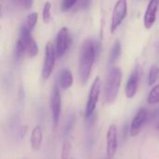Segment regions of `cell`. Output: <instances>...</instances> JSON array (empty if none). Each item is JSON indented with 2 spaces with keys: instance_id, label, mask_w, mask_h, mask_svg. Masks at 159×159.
I'll return each mask as SVG.
<instances>
[{
  "instance_id": "cell-1",
  "label": "cell",
  "mask_w": 159,
  "mask_h": 159,
  "mask_svg": "<svg viewBox=\"0 0 159 159\" xmlns=\"http://www.w3.org/2000/svg\"><path fill=\"white\" fill-rule=\"evenodd\" d=\"M97 52L98 48L96 47V44L92 40H85L80 47L78 72L80 81L83 85H85L88 82L90 76V73L95 61Z\"/></svg>"
},
{
  "instance_id": "cell-2",
  "label": "cell",
  "mask_w": 159,
  "mask_h": 159,
  "mask_svg": "<svg viewBox=\"0 0 159 159\" xmlns=\"http://www.w3.org/2000/svg\"><path fill=\"white\" fill-rule=\"evenodd\" d=\"M121 81H122L121 69L118 67H112L107 75L105 85H104L103 101L105 103L111 104L116 101L118 95Z\"/></svg>"
},
{
  "instance_id": "cell-3",
  "label": "cell",
  "mask_w": 159,
  "mask_h": 159,
  "mask_svg": "<svg viewBox=\"0 0 159 159\" xmlns=\"http://www.w3.org/2000/svg\"><path fill=\"white\" fill-rule=\"evenodd\" d=\"M49 107H50L51 117H52V128L54 131H56L61 116V96L59 88L57 86H54L51 90L50 99H49Z\"/></svg>"
},
{
  "instance_id": "cell-4",
  "label": "cell",
  "mask_w": 159,
  "mask_h": 159,
  "mask_svg": "<svg viewBox=\"0 0 159 159\" xmlns=\"http://www.w3.org/2000/svg\"><path fill=\"white\" fill-rule=\"evenodd\" d=\"M101 88H102V81H101V78L97 76L91 85V88L88 96V101H87V105H86V110H85V116L87 118L91 117L95 112V109L97 107V103L99 101L100 93H101Z\"/></svg>"
},
{
  "instance_id": "cell-5",
  "label": "cell",
  "mask_w": 159,
  "mask_h": 159,
  "mask_svg": "<svg viewBox=\"0 0 159 159\" xmlns=\"http://www.w3.org/2000/svg\"><path fill=\"white\" fill-rule=\"evenodd\" d=\"M56 48L51 42H48L46 45V52H45V60L43 63V68H42V77L44 80H47L49 78L51 75L54 66H55V61H56Z\"/></svg>"
},
{
  "instance_id": "cell-6",
  "label": "cell",
  "mask_w": 159,
  "mask_h": 159,
  "mask_svg": "<svg viewBox=\"0 0 159 159\" xmlns=\"http://www.w3.org/2000/svg\"><path fill=\"white\" fill-rule=\"evenodd\" d=\"M128 13V2L127 0H117L115 5L112 20H111V33L114 34L116 30L121 25L122 21L126 18Z\"/></svg>"
},
{
  "instance_id": "cell-7",
  "label": "cell",
  "mask_w": 159,
  "mask_h": 159,
  "mask_svg": "<svg viewBox=\"0 0 159 159\" xmlns=\"http://www.w3.org/2000/svg\"><path fill=\"white\" fill-rule=\"evenodd\" d=\"M72 44V37L70 34V32L68 30V28L66 27H62L58 34H57V38H56V53H57V57L61 58L62 57L67 50L69 49V48L71 47Z\"/></svg>"
},
{
  "instance_id": "cell-8",
  "label": "cell",
  "mask_w": 159,
  "mask_h": 159,
  "mask_svg": "<svg viewBox=\"0 0 159 159\" xmlns=\"http://www.w3.org/2000/svg\"><path fill=\"white\" fill-rule=\"evenodd\" d=\"M24 45L26 54L30 57H34L38 53V46L34 40L31 30H29L25 25L20 28V38H19Z\"/></svg>"
},
{
  "instance_id": "cell-9",
  "label": "cell",
  "mask_w": 159,
  "mask_h": 159,
  "mask_svg": "<svg viewBox=\"0 0 159 159\" xmlns=\"http://www.w3.org/2000/svg\"><path fill=\"white\" fill-rule=\"evenodd\" d=\"M118 148L117 128L115 124L109 126L106 135V153L109 158H113Z\"/></svg>"
},
{
  "instance_id": "cell-10",
  "label": "cell",
  "mask_w": 159,
  "mask_h": 159,
  "mask_svg": "<svg viewBox=\"0 0 159 159\" xmlns=\"http://www.w3.org/2000/svg\"><path fill=\"white\" fill-rule=\"evenodd\" d=\"M149 114L148 111L145 108H141L137 114L135 115V116L133 117L131 124H130V136L131 137H136L140 134L142 128L143 127L144 123L146 122V120L148 119Z\"/></svg>"
},
{
  "instance_id": "cell-11",
  "label": "cell",
  "mask_w": 159,
  "mask_h": 159,
  "mask_svg": "<svg viewBox=\"0 0 159 159\" xmlns=\"http://www.w3.org/2000/svg\"><path fill=\"white\" fill-rule=\"evenodd\" d=\"M139 81H140V69L137 66L133 72L131 73V75H129V78L127 82L126 85V89H125V93L127 98L129 99H132L138 90V87H139Z\"/></svg>"
},
{
  "instance_id": "cell-12",
  "label": "cell",
  "mask_w": 159,
  "mask_h": 159,
  "mask_svg": "<svg viewBox=\"0 0 159 159\" xmlns=\"http://www.w3.org/2000/svg\"><path fill=\"white\" fill-rule=\"evenodd\" d=\"M159 0H150L144 14V27L146 29H151L157 20V14L158 10Z\"/></svg>"
},
{
  "instance_id": "cell-13",
  "label": "cell",
  "mask_w": 159,
  "mask_h": 159,
  "mask_svg": "<svg viewBox=\"0 0 159 159\" xmlns=\"http://www.w3.org/2000/svg\"><path fill=\"white\" fill-rule=\"evenodd\" d=\"M31 146L34 151H38L43 142V129L40 126H35L31 133Z\"/></svg>"
},
{
  "instance_id": "cell-14",
  "label": "cell",
  "mask_w": 159,
  "mask_h": 159,
  "mask_svg": "<svg viewBox=\"0 0 159 159\" xmlns=\"http://www.w3.org/2000/svg\"><path fill=\"white\" fill-rule=\"evenodd\" d=\"M73 75L68 69H64L61 71L59 76V84L62 89H68L73 85Z\"/></svg>"
},
{
  "instance_id": "cell-15",
  "label": "cell",
  "mask_w": 159,
  "mask_h": 159,
  "mask_svg": "<svg viewBox=\"0 0 159 159\" xmlns=\"http://www.w3.org/2000/svg\"><path fill=\"white\" fill-rule=\"evenodd\" d=\"M121 54V42L119 40H116V43L114 44V47L112 48L111 54H110V63L115 62Z\"/></svg>"
},
{
  "instance_id": "cell-16",
  "label": "cell",
  "mask_w": 159,
  "mask_h": 159,
  "mask_svg": "<svg viewBox=\"0 0 159 159\" xmlns=\"http://www.w3.org/2000/svg\"><path fill=\"white\" fill-rule=\"evenodd\" d=\"M147 102L149 104H157V103H159V85L155 86L151 89V91L147 97Z\"/></svg>"
},
{
  "instance_id": "cell-17",
  "label": "cell",
  "mask_w": 159,
  "mask_h": 159,
  "mask_svg": "<svg viewBox=\"0 0 159 159\" xmlns=\"http://www.w3.org/2000/svg\"><path fill=\"white\" fill-rule=\"evenodd\" d=\"M159 76V67L157 65H153L150 69L149 72V76H148V83L150 86L155 85L157 80L158 79Z\"/></svg>"
},
{
  "instance_id": "cell-18",
  "label": "cell",
  "mask_w": 159,
  "mask_h": 159,
  "mask_svg": "<svg viewBox=\"0 0 159 159\" xmlns=\"http://www.w3.org/2000/svg\"><path fill=\"white\" fill-rule=\"evenodd\" d=\"M37 20H38V14L36 12H33L31 13L30 15L27 16L26 18V20H25V26L29 29V30H33L34 27L35 26L36 22H37Z\"/></svg>"
},
{
  "instance_id": "cell-19",
  "label": "cell",
  "mask_w": 159,
  "mask_h": 159,
  "mask_svg": "<svg viewBox=\"0 0 159 159\" xmlns=\"http://www.w3.org/2000/svg\"><path fill=\"white\" fill-rule=\"evenodd\" d=\"M72 153V144L69 141H65L63 143L62 148H61V159H70Z\"/></svg>"
},
{
  "instance_id": "cell-20",
  "label": "cell",
  "mask_w": 159,
  "mask_h": 159,
  "mask_svg": "<svg viewBox=\"0 0 159 159\" xmlns=\"http://www.w3.org/2000/svg\"><path fill=\"white\" fill-rule=\"evenodd\" d=\"M42 15H43L44 22L45 23H48L50 21V19H51V4L49 2H47L44 5Z\"/></svg>"
},
{
  "instance_id": "cell-21",
  "label": "cell",
  "mask_w": 159,
  "mask_h": 159,
  "mask_svg": "<svg viewBox=\"0 0 159 159\" xmlns=\"http://www.w3.org/2000/svg\"><path fill=\"white\" fill-rule=\"evenodd\" d=\"M26 53L25 51V48H24V45L23 43L19 39L18 42H17V45H16V57L17 59H21L23 58V55Z\"/></svg>"
},
{
  "instance_id": "cell-22",
  "label": "cell",
  "mask_w": 159,
  "mask_h": 159,
  "mask_svg": "<svg viewBox=\"0 0 159 159\" xmlns=\"http://www.w3.org/2000/svg\"><path fill=\"white\" fill-rule=\"evenodd\" d=\"M78 0H62L61 3V9L63 11H67L71 9L75 5H76Z\"/></svg>"
},
{
  "instance_id": "cell-23",
  "label": "cell",
  "mask_w": 159,
  "mask_h": 159,
  "mask_svg": "<svg viewBox=\"0 0 159 159\" xmlns=\"http://www.w3.org/2000/svg\"><path fill=\"white\" fill-rule=\"evenodd\" d=\"M91 0H78L76 3V9H86L90 6Z\"/></svg>"
},
{
  "instance_id": "cell-24",
  "label": "cell",
  "mask_w": 159,
  "mask_h": 159,
  "mask_svg": "<svg viewBox=\"0 0 159 159\" xmlns=\"http://www.w3.org/2000/svg\"><path fill=\"white\" fill-rule=\"evenodd\" d=\"M19 2L21 4V6H22L24 8L28 9V8H31V7H32L34 0H20Z\"/></svg>"
},
{
  "instance_id": "cell-25",
  "label": "cell",
  "mask_w": 159,
  "mask_h": 159,
  "mask_svg": "<svg viewBox=\"0 0 159 159\" xmlns=\"http://www.w3.org/2000/svg\"><path fill=\"white\" fill-rule=\"evenodd\" d=\"M157 129H158L159 130V122L157 123Z\"/></svg>"
},
{
  "instance_id": "cell-26",
  "label": "cell",
  "mask_w": 159,
  "mask_h": 159,
  "mask_svg": "<svg viewBox=\"0 0 159 159\" xmlns=\"http://www.w3.org/2000/svg\"><path fill=\"white\" fill-rule=\"evenodd\" d=\"M157 49H158V53H159V42H158V46H157Z\"/></svg>"
},
{
  "instance_id": "cell-27",
  "label": "cell",
  "mask_w": 159,
  "mask_h": 159,
  "mask_svg": "<svg viewBox=\"0 0 159 159\" xmlns=\"http://www.w3.org/2000/svg\"><path fill=\"white\" fill-rule=\"evenodd\" d=\"M107 159H111V158H109V157H108V158H107Z\"/></svg>"
},
{
  "instance_id": "cell-28",
  "label": "cell",
  "mask_w": 159,
  "mask_h": 159,
  "mask_svg": "<svg viewBox=\"0 0 159 159\" xmlns=\"http://www.w3.org/2000/svg\"><path fill=\"white\" fill-rule=\"evenodd\" d=\"M17 1H20V0H17Z\"/></svg>"
}]
</instances>
